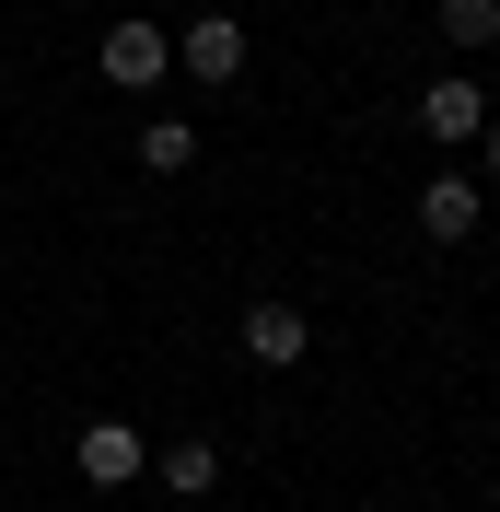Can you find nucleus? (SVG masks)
<instances>
[{"label": "nucleus", "instance_id": "obj_10", "mask_svg": "<svg viewBox=\"0 0 500 512\" xmlns=\"http://www.w3.org/2000/svg\"><path fill=\"white\" fill-rule=\"evenodd\" d=\"M477 152H489V175H500V128H477Z\"/></svg>", "mask_w": 500, "mask_h": 512}, {"label": "nucleus", "instance_id": "obj_1", "mask_svg": "<svg viewBox=\"0 0 500 512\" xmlns=\"http://www.w3.org/2000/svg\"><path fill=\"white\" fill-rule=\"evenodd\" d=\"M94 70H105V82H117V94H152L163 70H175V35H163V24H140V12H128V24H105Z\"/></svg>", "mask_w": 500, "mask_h": 512}, {"label": "nucleus", "instance_id": "obj_9", "mask_svg": "<svg viewBox=\"0 0 500 512\" xmlns=\"http://www.w3.org/2000/svg\"><path fill=\"white\" fill-rule=\"evenodd\" d=\"M210 478H221V443H163V489H187V501H198Z\"/></svg>", "mask_w": 500, "mask_h": 512}, {"label": "nucleus", "instance_id": "obj_6", "mask_svg": "<svg viewBox=\"0 0 500 512\" xmlns=\"http://www.w3.org/2000/svg\"><path fill=\"white\" fill-rule=\"evenodd\" d=\"M140 466H152V443H140V431H128V419H94V431H82V478H94V489H117V478H140Z\"/></svg>", "mask_w": 500, "mask_h": 512}, {"label": "nucleus", "instance_id": "obj_3", "mask_svg": "<svg viewBox=\"0 0 500 512\" xmlns=\"http://www.w3.org/2000/svg\"><path fill=\"white\" fill-rule=\"evenodd\" d=\"M245 350L268 361V373H291V361L314 350V315L303 303H245Z\"/></svg>", "mask_w": 500, "mask_h": 512}, {"label": "nucleus", "instance_id": "obj_5", "mask_svg": "<svg viewBox=\"0 0 500 512\" xmlns=\"http://www.w3.org/2000/svg\"><path fill=\"white\" fill-rule=\"evenodd\" d=\"M477 128H489V94H477V82H454V70H442L431 94H419V140H477Z\"/></svg>", "mask_w": 500, "mask_h": 512}, {"label": "nucleus", "instance_id": "obj_4", "mask_svg": "<svg viewBox=\"0 0 500 512\" xmlns=\"http://www.w3.org/2000/svg\"><path fill=\"white\" fill-rule=\"evenodd\" d=\"M477 210H489V198H477V175H431V187H419V233H431V245H466Z\"/></svg>", "mask_w": 500, "mask_h": 512}, {"label": "nucleus", "instance_id": "obj_2", "mask_svg": "<svg viewBox=\"0 0 500 512\" xmlns=\"http://www.w3.org/2000/svg\"><path fill=\"white\" fill-rule=\"evenodd\" d=\"M175 70L221 94V82L245 70V24H233V12H198V24H175Z\"/></svg>", "mask_w": 500, "mask_h": 512}, {"label": "nucleus", "instance_id": "obj_8", "mask_svg": "<svg viewBox=\"0 0 500 512\" xmlns=\"http://www.w3.org/2000/svg\"><path fill=\"white\" fill-rule=\"evenodd\" d=\"M442 47H500V0H442Z\"/></svg>", "mask_w": 500, "mask_h": 512}, {"label": "nucleus", "instance_id": "obj_7", "mask_svg": "<svg viewBox=\"0 0 500 512\" xmlns=\"http://www.w3.org/2000/svg\"><path fill=\"white\" fill-rule=\"evenodd\" d=\"M187 163H198V117H175V105L140 117V175H187Z\"/></svg>", "mask_w": 500, "mask_h": 512}]
</instances>
